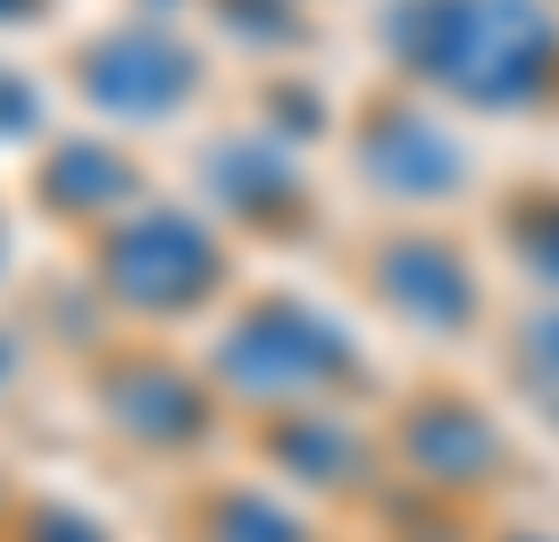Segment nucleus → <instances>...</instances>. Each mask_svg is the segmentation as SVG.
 I'll use <instances>...</instances> for the list:
<instances>
[{
    "instance_id": "1",
    "label": "nucleus",
    "mask_w": 559,
    "mask_h": 542,
    "mask_svg": "<svg viewBox=\"0 0 559 542\" xmlns=\"http://www.w3.org/2000/svg\"><path fill=\"white\" fill-rule=\"evenodd\" d=\"M384 43L467 109H526L559 84L551 0H401Z\"/></svg>"
},
{
    "instance_id": "2",
    "label": "nucleus",
    "mask_w": 559,
    "mask_h": 542,
    "mask_svg": "<svg viewBox=\"0 0 559 542\" xmlns=\"http://www.w3.org/2000/svg\"><path fill=\"white\" fill-rule=\"evenodd\" d=\"M350 368V342L343 326H326L318 309L301 301H267L251 309L242 326L226 334V376L259 401H276V393H309V384H326Z\"/></svg>"
},
{
    "instance_id": "3",
    "label": "nucleus",
    "mask_w": 559,
    "mask_h": 542,
    "mask_svg": "<svg viewBox=\"0 0 559 542\" xmlns=\"http://www.w3.org/2000/svg\"><path fill=\"white\" fill-rule=\"evenodd\" d=\"M217 284V242L185 209H151L109 242V292L134 309H185Z\"/></svg>"
},
{
    "instance_id": "4",
    "label": "nucleus",
    "mask_w": 559,
    "mask_h": 542,
    "mask_svg": "<svg viewBox=\"0 0 559 542\" xmlns=\"http://www.w3.org/2000/svg\"><path fill=\"white\" fill-rule=\"evenodd\" d=\"M192 84H201V68L159 34H117V43H100L84 59V93L100 109H117V118H167Z\"/></svg>"
},
{
    "instance_id": "5",
    "label": "nucleus",
    "mask_w": 559,
    "mask_h": 542,
    "mask_svg": "<svg viewBox=\"0 0 559 542\" xmlns=\"http://www.w3.org/2000/svg\"><path fill=\"white\" fill-rule=\"evenodd\" d=\"M376 292H384V309H401V317L426 326V334H451V326L476 317V276H467V260L451 242H426V234H409V242L384 251Z\"/></svg>"
},
{
    "instance_id": "6",
    "label": "nucleus",
    "mask_w": 559,
    "mask_h": 542,
    "mask_svg": "<svg viewBox=\"0 0 559 542\" xmlns=\"http://www.w3.org/2000/svg\"><path fill=\"white\" fill-rule=\"evenodd\" d=\"M359 159H368V184L393 192V201H443V192L467 176V150L426 118H376V134H368Z\"/></svg>"
},
{
    "instance_id": "7",
    "label": "nucleus",
    "mask_w": 559,
    "mask_h": 542,
    "mask_svg": "<svg viewBox=\"0 0 559 542\" xmlns=\"http://www.w3.org/2000/svg\"><path fill=\"white\" fill-rule=\"evenodd\" d=\"M409 459H418L426 475H485L492 459H501V434H492L476 409L435 401L418 425H409Z\"/></svg>"
},
{
    "instance_id": "8",
    "label": "nucleus",
    "mask_w": 559,
    "mask_h": 542,
    "mask_svg": "<svg viewBox=\"0 0 559 542\" xmlns=\"http://www.w3.org/2000/svg\"><path fill=\"white\" fill-rule=\"evenodd\" d=\"M43 192H50V209H59V201H68V209H100V201H126V192H134V167L117 159V150H100V142H75V150H59Z\"/></svg>"
},
{
    "instance_id": "9",
    "label": "nucleus",
    "mask_w": 559,
    "mask_h": 542,
    "mask_svg": "<svg viewBox=\"0 0 559 542\" xmlns=\"http://www.w3.org/2000/svg\"><path fill=\"white\" fill-rule=\"evenodd\" d=\"M117 425H134V434H192V425H201V401H192V384L142 368V376L117 384Z\"/></svg>"
},
{
    "instance_id": "10",
    "label": "nucleus",
    "mask_w": 559,
    "mask_h": 542,
    "mask_svg": "<svg viewBox=\"0 0 559 542\" xmlns=\"http://www.w3.org/2000/svg\"><path fill=\"white\" fill-rule=\"evenodd\" d=\"M510 242H518V260L535 267V276L559 284V192H535V201L510 217Z\"/></svg>"
},
{
    "instance_id": "11",
    "label": "nucleus",
    "mask_w": 559,
    "mask_h": 542,
    "mask_svg": "<svg viewBox=\"0 0 559 542\" xmlns=\"http://www.w3.org/2000/svg\"><path fill=\"white\" fill-rule=\"evenodd\" d=\"M226 526H242L234 542H293V526L276 509H251V501H226Z\"/></svg>"
},
{
    "instance_id": "12",
    "label": "nucleus",
    "mask_w": 559,
    "mask_h": 542,
    "mask_svg": "<svg viewBox=\"0 0 559 542\" xmlns=\"http://www.w3.org/2000/svg\"><path fill=\"white\" fill-rule=\"evenodd\" d=\"M518 359H535L543 376H559V317H543V326L526 334V351H518Z\"/></svg>"
},
{
    "instance_id": "13",
    "label": "nucleus",
    "mask_w": 559,
    "mask_h": 542,
    "mask_svg": "<svg viewBox=\"0 0 559 542\" xmlns=\"http://www.w3.org/2000/svg\"><path fill=\"white\" fill-rule=\"evenodd\" d=\"M43 542H100V526H84V518H50Z\"/></svg>"
},
{
    "instance_id": "14",
    "label": "nucleus",
    "mask_w": 559,
    "mask_h": 542,
    "mask_svg": "<svg viewBox=\"0 0 559 542\" xmlns=\"http://www.w3.org/2000/svg\"><path fill=\"white\" fill-rule=\"evenodd\" d=\"M518 542H551V534H518Z\"/></svg>"
}]
</instances>
